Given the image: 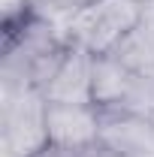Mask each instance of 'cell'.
I'll return each instance as SVG.
<instances>
[{
	"mask_svg": "<svg viewBox=\"0 0 154 157\" xmlns=\"http://www.w3.org/2000/svg\"><path fill=\"white\" fill-rule=\"evenodd\" d=\"M45 139L67 148H79L85 154H97L100 112L91 103H45L42 109Z\"/></svg>",
	"mask_w": 154,
	"mask_h": 157,
	"instance_id": "obj_4",
	"label": "cell"
},
{
	"mask_svg": "<svg viewBox=\"0 0 154 157\" xmlns=\"http://www.w3.org/2000/svg\"><path fill=\"white\" fill-rule=\"evenodd\" d=\"M27 157H91L85 154V151H79V148H67V145H58V142H42L39 148H33Z\"/></svg>",
	"mask_w": 154,
	"mask_h": 157,
	"instance_id": "obj_8",
	"label": "cell"
},
{
	"mask_svg": "<svg viewBox=\"0 0 154 157\" xmlns=\"http://www.w3.org/2000/svg\"><path fill=\"white\" fill-rule=\"evenodd\" d=\"M33 6H37L42 15H64V18L70 21L76 12H82L91 0H30Z\"/></svg>",
	"mask_w": 154,
	"mask_h": 157,
	"instance_id": "obj_7",
	"label": "cell"
},
{
	"mask_svg": "<svg viewBox=\"0 0 154 157\" xmlns=\"http://www.w3.org/2000/svg\"><path fill=\"white\" fill-rule=\"evenodd\" d=\"M100 133L97 154L103 157H151L154 154V115L136 109H97Z\"/></svg>",
	"mask_w": 154,
	"mask_h": 157,
	"instance_id": "obj_3",
	"label": "cell"
},
{
	"mask_svg": "<svg viewBox=\"0 0 154 157\" xmlns=\"http://www.w3.org/2000/svg\"><path fill=\"white\" fill-rule=\"evenodd\" d=\"M139 3H145V6H151V3H154V0H139Z\"/></svg>",
	"mask_w": 154,
	"mask_h": 157,
	"instance_id": "obj_9",
	"label": "cell"
},
{
	"mask_svg": "<svg viewBox=\"0 0 154 157\" xmlns=\"http://www.w3.org/2000/svg\"><path fill=\"white\" fill-rule=\"evenodd\" d=\"M115 55L127 67H133L136 73L154 78V18L151 15H145V21L124 39V45L118 48Z\"/></svg>",
	"mask_w": 154,
	"mask_h": 157,
	"instance_id": "obj_6",
	"label": "cell"
},
{
	"mask_svg": "<svg viewBox=\"0 0 154 157\" xmlns=\"http://www.w3.org/2000/svg\"><path fill=\"white\" fill-rule=\"evenodd\" d=\"M91 103L97 109H136L154 115V78L136 73L118 55H100L91 63Z\"/></svg>",
	"mask_w": 154,
	"mask_h": 157,
	"instance_id": "obj_2",
	"label": "cell"
},
{
	"mask_svg": "<svg viewBox=\"0 0 154 157\" xmlns=\"http://www.w3.org/2000/svg\"><path fill=\"white\" fill-rule=\"evenodd\" d=\"M148 6L139 0H91L67 21L64 36L88 55H115L124 39L145 21Z\"/></svg>",
	"mask_w": 154,
	"mask_h": 157,
	"instance_id": "obj_1",
	"label": "cell"
},
{
	"mask_svg": "<svg viewBox=\"0 0 154 157\" xmlns=\"http://www.w3.org/2000/svg\"><path fill=\"white\" fill-rule=\"evenodd\" d=\"M91 63H94V55L70 42V52L58 67L55 78L45 85L42 100L45 103H91Z\"/></svg>",
	"mask_w": 154,
	"mask_h": 157,
	"instance_id": "obj_5",
	"label": "cell"
}]
</instances>
